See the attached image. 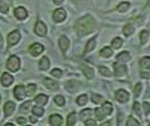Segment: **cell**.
I'll return each mask as SVG.
<instances>
[{
	"mask_svg": "<svg viewBox=\"0 0 150 126\" xmlns=\"http://www.w3.org/2000/svg\"><path fill=\"white\" fill-rule=\"evenodd\" d=\"M95 28H96V22L91 15L82 16L81 19L77 20L76 25H74V29H76L77 34L80 37H83V35H87V34H90V33H92L95 30Z\"/></svg>",
	"mask_w": 150,
	"mask_h": 126,
	"instance_id": "obj_1",
	"label": "cell"
},
{
	"mask_svg": "<svg viewBox=\"0 0 150 126\" xmlns=\"http://www.w3.org/2000/svg\"><path fill=\"white\" fill-rule=\"evenodd\" d=\"M122 39L121 38H114V40H112V48L115 49H120L122 47Z\"/></svg>",
	"mask_w": 150,
	"mask_h": 126,
	"instance_id": "obj_24",
	"label": "cell"
},
{
	"mask_svg": "<svg viewBox=\"0 0 150 126\" xmlns=\"http://www.w3.org/2000/svg\"><path fill=\"white\" fill-rule=\"evenodd\" d=\"M129 8H130V3L129 1H122V3H120L117 5V10L120 13H125V11L129 10Z\"/></svg>",
	"mask_w": 150,
	"mask_h": 126,
	"instance_id": "obj_21",
	"label": "cell"
},
{
	"mask_svg": "<svg viewBox=\"0 0 150 126\" xmlns=\"http://www.w3.org/2000/svg\"><path fill=\"white\" fill-rule=\"evenodd\" d=\"M143 107H144V113L145 115H149L150 113V105H149V102H144Z\"/></svg>",
	"mask_w": 150,
	"mask_h": 126,
	"instance_id": "obj_40",
	"label": "cell"
},
{
	"mask_svg": "<svg viewBox=\"0 0 150 126\" xmlns=\"http://www.w3.org/2000/svg\"><path fill=\"white\" fill-rule=\"evenodd\" d=\"M52 76H54V77H62V71L61 69H58V68H54L52 71Z\"/></svg>",
	"mask_w": 150,
	"mask_h": 126,
	"instance_id": "obj_41",
	"label": "cell"
},
{
	"mask_svg": "<svg viewBox=\"0 0 150 126\" xmlns=\"http://www.w3.org/2000/svg\"><path fill=\"white\" fill-rule=\"evenodd\" d=\"M130 59H131V56L129 52H126V50H125V52H121L117 56V62H120V63H126Z\"/></svg>",
	"mask_w": 150,
	"mask_h": 126,
	"instance_id": "obj_16",
	"label": "cell"
},
{
	"mask_svg": "<svg viewBox=\"0 0 150 126\" xmlns=\"http://www.w3.org/2000/svg\"><path fill=\"white\" fill-rule=\"evenodd\" d=\"M16 122H18L19 125H25L27 124V120L23 119V117H18V119H16Z\"/></svg>",
	"mask_w": 150,
	"mask_h": 126,
	"instance_id": "obj_44",
	"label": "cell"
},
{
	"mask_svg": "<svg viewBox=\"0 0 150 126\" xmlns=\"http://www.w3.org/2000/svg\"><path fill=\"white\" fill-rule=\"evenodd\" d=\"M54 101H56V103L58 105V106H63L64 105V97L63 96H56Z\"/></svg>",
	"mask_w": 150,
	"mask_h": 126,
	"instance_id": "obj_36",
	"label": "cell"
},
{
	"mask_svg": "<svg viewBox=\"0 0 150 126\" xmlns=\"http://www.w3.org/2000/svg\"><path fill=\"white\" fill-rule=\"evenodd\" d=\"M149 92H150V91H149ZM148 96H150V93H149V95H148Z\"/></svg>",
	"mask_w": 150,
	"mask_h": 126,
	"instance_id": "obj_53",
	"label": "cell"
},
{
	"mask_svg": "<svg viewBox=\"0 0 150 126\" xmlns=\"http://www.w3.org/2000/svg\"><path fill=\"white\" fill-rule=\"evenodd\" d=\"M35 90H37V86L34 85V83H29V85L27 86V95H28V96L34 95Z\"/></svg>",
	"mask_w": 150,
	"mask_h": 126,
	"instance_id": "obj_32",
	"label": "cell"
},
{
	"mask_svg": "<svg viewBox=\"0 0 150 126\" xmlns=\"http://www.w3.org/2000/svg\"><path fill=\"white\" fill-rule=\"evenodd\" d=\"M14 15H15V18H16V19H19V20H24V19H27V16H28V11H27L25 8L19 6V8H15V10H14Z\"/></svg>",
	"mask_w": 150,
	"mask_h": 126,
	"instance_id": "obj_6",
	"label": "cell"
},
{
	"mask_svg": "<svg viewBox=\"0 0 150 126\" xmlns=\"http://www.w3.org/2000/svg\"><path fill=\"white\" fill-rule=\"evenodd\" d=\"M102 112H103V115L105 116H109L112 113V111H114V106H112V103L111 102H105L102 105Z\"/></svg>",
	"mask_w": 150,
	"mask_h": 126,
	"instance_id": "obj_15",
	"label": "cell"
},
{
	"mask_svg": "<svg viewBox=\"0 0 150 126\" xmlns=\"http://www.w3.org/2000/svg\"><path fill=\"white\" fill-rule=\"evenodd\" d=\"M87 100H88L87 95H82V96H80V97L77 98V103H78V105H81V106H83V105L87 102Z\"/></svg>",
	"mask_w": 150,
	"mask_h": 126,
	"instance_id": "obj_33",
	"label": "cell"
},
{
	"mask_svg": "<svg viewBox=\"0 0 150 126\" xmlns=\"http://www.w3.org/2000/svg\"><path fill=\"white\" fill-rule=\"evenodd\" d=\"M100 72H101L103 76H106V77H110V76H111L110 69L106 68V67H100Z\"/></svg>",
	"mask_w": 150,
	"mask_h": 126,
	"instance_id": "obj_38",
	"label": "cell"
},
{
	"mask_svg": "<svg viewBox=\"0 0 150 126\" xmlns=\"http://www.w3.org/2000/svg\"><path fill=\"white\" fill-rule=\"evenodd\" d=\"M83 68V71H85V74H86V77L87 78H93V76H95V73H93V69L91 68V67H87V66H83L82 67Z\"/></svg>",
	"mask_w": 150,
	"mask_h": 126,
	"instance_id": "obj_28",
	"label": "cell"
},
{
	"mask_svg": "<svg viewBox=\"0 0 150 126\" xmlns=\"http://www.w3.org/2000/svg\"><path fill=\"white\" fill-rule=\"evenodd\" d=\"M72 1H74V3H78V1H82V0H72Z\"/></svg>",
	"mask_w": 150,
	"mask_h": 126,
	"instance_id": "obj_50",
	"label": "cell"
},
{
	"mask_svg": "<svg viewBox=\"0 0 150 126\" xmlns=\"http://www.w3.org/2000/svg\"><path fill=\"white\" fill-rule=\"evenodd\" d=\"M14 110H15V105H14V102H11V101L6 102L5 106H4V112H5V116H10L11 113L14 112Z\"/></svg>",
	"mask_w": 150,
	"mask_h": 126,
	"instance_id": "obj_14",
	"label": "cell"
},
{
	"mask_svg": "<svg viewBox=\"0 0 150 126\" xmlns=\"http://www.w3.org/2000/svg\"><path fill=\"white\" fill-rule=\"evenodd\" d=\"M30 101H28V102H24L22 106H20V108H19V111L22 112V113H27V112H29V110H30Z\"/></svg>",
	"mask_w": 150,
	"mask_h": 126,
	"instance_id": "obj_30",
	"label": "cell"
},
{
	"mask_svg": "<svg viewBox=\"0 0 150 126\" xmlns=\"http://www.w3.org/2000/svg\"><path fill=\"white\" fill-rule=\"evenodd\" d=\"M30 122L32 124H35V119H34V117H30Z\"/></svg>",
	"mask_w": 150,
	"mask_h": 126,
	"instance_id": "obj_49",
	"label": "cell"
},
{
	"mask_svg": "<svg viewBox=\"0 0 150 126\" xmlns=\"http://www.w3.org/2000/svg\"><path fill=\"white\" fill-rule=\"evenodd\" d=\"M8 1H11V0H8Z\"/></svg>",
	"mask_w": 150,
	"mask_h": 126,
	"instance_id": "obj_52",
	"label": "cell"
},
{
	"mask_svg": "<svg viewBox=\"0 0 150 126\" xmlns=\"http://www.w3.org/2000/svg\"><path fill=\"white\" fill-rule=\"evenodd\" d=\"M62 122H63V119H62V116L59 115H52L51 117H49V124H51L52 126H61Z\"/></svg>",
	"mask_w": 150,
	"mask_h": 126,
	"instance_id": "obj_12",
	"label": "cell"
},
{
	"mask_svg": "<svg viewBox=\"0 0 150 126\" xmlns=\"http://www.w3.org/2000/svg\"><path fill=\"white\" fill-rule=\"evenodd\" d=\"M35 33L38 35H40V37H44L45 34H47V27H45V24L43 23V22H37V24H35Z\"/></svg>",
	"mask_w": 150,
	"mask_h": 126,
	"instance_id": "obj_9",
	"label": "cell"
},
{
	"mask_svg": "<svg viewBox=\"0 0 150 126\" xmlns=\"http://www.w3.org/2000/svg\"><path fill=\"white\" fill-rule=\"evenodd\" d=\"M49 66H51V62H49V59L47 57H43L42 59L39 61V68L40 69H48L49 68Z\"/></svg>",
	"mask_w": 150,
	"mask_h": 126,
	"instance_id": "obj_19",
	"label": "cell"
},
{
	"mask_svg": "<svg viewBox=\"0 0 150 126\" xmlns=\"http://www.w3.org/2000/svg\"><path fill=\"white\" fill-rule=\"evenodd\" d=\"M20 67V59L16 56H11L6 62V68L10 71V72H16Z\"/></svg>",
	"mask_w": 150,
	"mask_h": 126,
	"instance_id": "obj_2",
	"label": "cell"
},
{
	"mask_svg": "<svg viewBox=\"0 0 150 126\" xmlns=\"http://www.w3.org/2000/svg\"><path fill=\"white\" fill-rule=\"evenodd\" d=\"M96 47V38H92L91 40L87 42V44H86V48H85V53H88L91 52L93 48Z\"/></svg>",
	"mask_w": 150,
	"mask_h": 126,
	"instance_id": "obj_20",
	"label": "cell"
},
{
	"mask_svg": "<svg viewBox=\"0 0 150 126\" xmlns=\"http://www.w3.org/2000/svg\"><path fill=\"white\" fill-rule=\"evenodd\" d=\"M69 47V39L67 37H61L59 38V48L63 53L67 52V49Z\"/></svg>",
	"mask_w": 150,
	"mask_h": 126,
	"instance_id": "obj_13",
	"label": "cell"
},
{
	"mask_svg": "<svg viewBox=\"0 0 150 126\" xmlns=\"http://www.w3.org/2000/svg\"><path fill=\"white\" fill-rule=\"evenodd\" d=\"M102 100H103L102 96H100V95H97V93H93V95H92V101H93V103H100Z\"/></svg>",
	"mask_w": 150,
	"mask_h": 126,
	"instance_id": "obj_39",
	"label": "cell"
},
{
	"mask_svg": "<svg viewBox=\"0 0 150 126\" xmlns=\"http://www.w3.org/2000/svg\"><path fill=\"white\" fill-rule=\"evenodd\" d=\"M43 50H44L43 45L39 44V43H34V44L30 45V48H29V53H30L33 57H38L39 54L43 53Z\"/></svg>",
	"mask_w": 150,
	"mask_h": 126,
	"instance_id": "obj_3",
	"label": "cell"
},
{
	"mask_svg": "<svg viewBox=\"0 0 150 126\" xmlns=\"http://www.w3.org/2000/svg\"><path fill=\"white\" fill-rule=\"evenodd\" d=\"M34 102L38 105V106H44V105L48 102V96H45V95H39V96H37L35 100H34Z\"/></svg>",
	"mask_w": 150,
	"mask_h": 126,
	"instance_id": "obj_18",
	"label": "cell"
},
{
	"mask_svg": "<svg viewBox=\"0 0 150 126\" xmlns=\"http://www.w3.org/2000/svg\"><path fill=\"white\" fill-rule=\"evenodd\" d=\"M140 66L143 68H148L150 69V57H144L140 59Z\"/></svg>",
	"mask_w": 150,
	"mask_h": 126,
	"instance_id": "obj_26",
	"label": "cell"
},
{
	"mask_svg": "<svg viewBox=\"0 0 150 126\" xmlns=\"http://www.w3.org/2000/svg\"><path fill=\"white\" fill-rule=\"evenodd\" d=\"M66 16H67V13H66L64 9H57V10H54V13H53V20L57 23L63 22L66 19Z\"/></svg>",
	"mask_w": 150,
	"mask_h": 126,
	"instance_id": "obj_4",
	"label": "cell"
},
{
	"mask_svg": "<svg viewBox=\"0 0 150 126\" xmlns=\"http://www.w3.org/2000/svg\"><path fill=\"white\" fill-rule=\"evenodd\" d=\"M132 33H134V27L130 25V24L125 25V28H124V35L130 37V35H132Z\"/></svg>",
	"mask_w": 150,
	"mask_h": 126,
	"instance_id": "obj_29",
	"label": "cell"
},
{
	"mask_svg": "<svg viewBox=\"0 0 150 126\" xmlns=\"http://www.w3.org/2000/svg\"><path fill=\"white\" fill-rule=\"evenodd\" d=\"M14 96H15L16 100H23L27 96V92H25V90H24V87L22 85L16 86L14 88Z\"/></svg>",
	"mask_w": 150,
	"mask_h": 126,
	"instance_id": "obj_10",
	"label": "cell"
},
{
	"mask_svg": "<svg viewBox=\"0 0 150 126\" xmlns=\"http://www.w3.org/2000/svg\"><path fill=\"white\" fill-rule=\"evenodd\" d=\"M127 126H139L140 125V122L137 120H135L134 117H129V120H127V124H126Z\"/></svg>",
	"mask_w": 150,
	"mask_h": 126,
	"instance_id": "obj_35",
	"label": "cell"
},
{
	"mask_svg": "<svg viewBox=\"0 0 150 126\" xmlns=\"http://www.w3.org/2000/svg\"><path fill=\"white\" fill-rule=\"evenodd\" d=\"M95 115L97 117V120H103V117H105V115H103V112H102V108H97V110L95 111Z\"/></svg>",
	"mask_w": 150,
	"mask_h": 126,
	"instance_id": "obj_37",
	"label": "cell"
},
{
	"mask_svg": "<svg viewBox=\"0 0 150 126\" xmlns=\"http://www.w3.org/2000/svg\"><path fill=\"white\" fill-rule=\"evenodd\" d=\"M100 54H101V57H103V58H110L112 56V49H110L109 47H105L101 49Z\"/></svg>",
	"mask_w": 150,
	"mask_h": 126,
	"instance_id": "obj_23",
	"label": "cell"
},
{
	"mask_svg": "<svg viewBox=\"0 0 150 126\" xmlns=\"http://www.w3.org/2000/svg\"><path fill=\"white\" fill-rule=\"evenodd\" d=\"M53 3L54 4H61V3H63V0H53Z\"/></svg>",
	"mask_w": 150,
	"mask_h": 126,
	"instance_id": "obj_47",
	"label": "cell"
},
{
	"mask_svg": "<svg viewBox=\"0 0 150 126\" xmlns=\"http://www.w3.org/2000/svg\"><path fill=\"white\" fill-rule=\"evenodd\" d=\"M129 93L125 90H119L117 92L115 93V98L119 101V102H121V103H125V102H127V100H129Z\"/></svg>",
	"mask_w": 150,
	"mask_h": 126,
	"instance_id": "obj_7",
	"label": "cell"
},
{
	"mask_svg": "<svg viewBox=\"0 0 150 126\" xmlns=\"http://www.w3.org/2000/svg\"><path fill=\"white\" fill-rule=\"evenodd\" d=\"M141 74V77H144V78H150V72L149 73H140Z\"/></svg>",
	"mask_w": 150,
	"mask_h": 126,
	"instance_id": "obj_46",
	"label": "cell"
},
{
	"mask_svg": "<svg viewBox=\"0 0 150 126\" xmlns=\"http://www.w3.org/2000/svg\"><path fill=\"white\" fill-rule=\"evenodd\" d=\"M148 6H150V1H149V3H148Z\"/></svg>",
	"mask_w": 150,
	"mask_h": 126,
	"instance_id": "obj_51",
	"label": "cell"
},
{
	"mask_svg": "<svg viewBox=\"0 0 150 126\" xmlns=\"http://www.w3.org/2000/svg\"><path fill=\"white\" fill-rule=\"evenodd\" d=\"M14 81V78H13V76L9 74V73H3L1 76V83H3V86H5V87H9L11 83H13Z\"/></svg>",
	"mask_w": 150,
	"mask_h": 126,
	"instance_id": "obj_11",
	"label": "cell"
},
{
	"mask_svg": "<svg viewBox=\"0 0 150 126\" xmlns=\"http://www.w3.org/2000/svg\"><path fill=\"white\" fill-rule=\"evenodd\" d=\"M134 111L140 115V103H139V102H135V103H134Z\"/></svg>",
	"mask_w": 150,
	"mask_h": 126,
	"instance_id": "obj_43",
	"label": "cell"
},
{
	"mask_svg": "<svg viewBox=\"0 0 150 126\" xmlns=\"http://www.w3.org/2000/svg\"><path fill=\"white\" fill-rule=\"evenodd\" d=\"M8 10H9V5L4 3L3 0H0V11L5 14V13H8Z\"/></svg>",
	"mask_w": 150,
	"mask_h": 126,
	"instance_id": "obj_34",
	"label": "cell"
},
{
	"mask_svg": "<svg viewBox=\"0 0 150 126\" xmlns=\"http://www.w3.org/2000/svg\"><path fill=\"white\" fill-rule=\"evenodd\" d=\"M33 113H34V116H37V117H42L43 116V113H44V110L42 108V106H38L37 105L35 107H33Z\"/></svg>",
	"mask_w": 150,
	"mask_h": 126,
	"instance_id": "obj_25",
	"label": "cell"
},
{
	"mask_svg": "<svg viewBox=\"0 0 150 126\" xmlns=\"http://www.w3.org/2000/svg\"><path fill=\"white\" fill-rule=\"evenodd\" d=\"M85 124H86L87 126H95V125H96L95 121H93V120H90V119H88V120H86V122H85Z\"/></svg>",
	"mask_w": 150,
	"mask_h": 126,
	"instance_id": "obj_45",
	"label": "cell"
},
{
	"mask_svg": "<svg viewBox=\"0 0 150 126\" xmlns=\"http://www.w3.org/2000/svg\"><path fill=\"white\" fill-rule=\"evenodd\" d=\"M44 85H45V87H48L49 90H57V88L59 87L58 82L53 81V79H49V78H45L44 79Z\"/></svg>",
	"mask_w": 150,
	"mask_h": 126,
	"instance_id": "obj_17",
	"label": "cell"
},
{
	"mask_svg": "<svg viewBox=\"0 0 150 126\" xmlns=\"http://www.w3.org/2000/svg\"><path fill=\"white\" fill-rule=\"evenodd\" d=\"M20 39V33L18 30L11 32L9 35H8V45H15Z\"/></svg>",
	"mask_w": 150,
	"mask_h": 126,
	"instance_id": "obj_5",
	"label": "cell"
},
{
	"mask_svg": "<svg viewBox=\"0 0 150 126\" xmlns=\"http://www.w3.org/2000/svg\"><path fill=\"white\" fill-rule=\"evenodd\" d=\"M1 44H3V37L0 34V48H1Z\"/></svg>",
	"mask_w": 150,
	"mask_h": 126,
	"instance_id": "obj_48",
	"label": "cell"
},
{
	"mask_svg": "<svg viewBox=\"0 0 150 126\" xmlns=\"http://www.w3.org/2000/svg\"><path fill=\"white\" fill-rule=\"evenodd\" d=\"M148 38H149V32L148 30H143L140 33V42L141 44H145L148 42Z\"/></svg>",
	"mask_w": 150,
	"mask_h": 126,
	"instance_id": "obj_31",
	"label": "cell"
},
{
	"mask_svg": "<svg viewBox=\"0 0 150 126\" xmlns=\"http://www.w3.org/2000/svg\"><path fill=\"white\" fill-rule=\"evenodd\" d=\"M114 69H115V74L117 76V77H122V76H125V74H126V72H127L126 66L120 64V63H115V64H114Z\"/></svg>",
	"mask_w": 150,
	"mask_h": 126,
	"instance_id": "obj_8",
	"label": "cell"
},
{
	"mask_svg": "<svg viewBox=\"0 0 150 126\" xmlns=\"http://www.w3.org/2000/svg\"><path fill=\"white\" fill-rule=\"evenodd\" d=\"M91 115H92V110L87 108V110H83V111L80 113V119H81L82 121H86L87 117H90Z\"/></svg>",
	"mask_w": 150,
	"mask_h": 126,
	"instance_id": "obj_27",
	"label": "cell"
},
{
	"mask_svg": "<svg viewBox=\"0 0 150 126\" xmlns=\"http://www.w3.org/2000/svg\"><path fill=\"white\" fill-rule=\"evenodd\" d=\"M76 121H77V113H76V112L69 113V115H68V119H67V125H68V126H72V125L76 124Z\"/></svg>",
	"mask_w": 150,
	"mask_h": 126,
	"instance_id": "obj_22",
	"label": "cell"
},
{
	"mask_svg": "<svg viewBox=\"0 0 150 126\" xmlns=\"http://www.w3.org/2000/svg\"><path fill=\"white\" fill-rule=\"evenodd\" d=\"M141 90H143V85H141V83H137L136 87H135V96H139Z\"/></svg>",
	"mask_w": 150,
	"mask_h": 126,
	"instance_id": "obj_42",
	"label": "cell"
}]
</instances>
